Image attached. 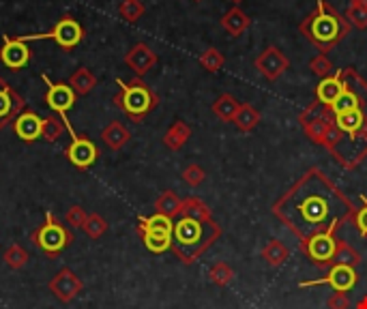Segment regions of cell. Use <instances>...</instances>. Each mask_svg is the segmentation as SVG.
Instances as JSON below:
<instances>
[{
    "label": "cell",
    "mask_w": 367,
    "mask_h": 309,
    "mask_svg": "<svg viewBox=\"0 0 367 309\" xmlns=\"http://www.w3.org/2000/svg\"><path fill=\"white\" fill-rule=\"evenodd\" d=\"M262 258H265V262L269 264V267L277 269V267H282V264L288 262V258H290V249L284 245L282 240L273 238V240H269L267 245L262 247Z\"/></svg>",
    "instance_id": "cell-24"
},
{
    "label": "cell",
    "mask_w": 367,
    "mask_h": 309,
    "mask_svg": "<svg viewBox=\"0 0 367 309\" xmlns=\"http://www.w3.org/2000/svg\"><path fill=\"white\" fill-rule=\"evenodd\" d=\"M64 154H67V159L80 168V170H86L91 168L95 161H97V146L93 140H89L86 136H78V134H71V144L67 146V150H64Z\"/></svg>",
    "instance_id": "cell-17"
},
{
    "label": "cell",
    "mask_w": 367,
    "mask_h": 309,
    "mask_svg": "<svg viewBox=\"0 0 367 309\" xmlns=\"http://www.w3.org/2000/svg\"><path fill=\"white\" fill-rule=\"evenodd\" d=\"M64 134V125L58 116H48L43 118V125H41V138L46 142H56L60 136Z\"/></svg>",
    "instance_id": "cell-35"
},
{
    "label": "cell",
    "mask_w": 367,
    "mask_h": 309,
    "mask_svg": "<svg viewBox=\"0 0 367 309\" xmlns=\"http://www.w3.org/2000/svg\"><path fill=\"white\" fill-rule=\"evenodd\" d=\"M84 232L89 234L91 238H101L107 232V222H105V219L99 213H91L89 217H86Z\"/></svg>",
    "instance_id": "cell-37"
},
{
    "label": "cell",
    "mask_w": 367,
    "mask_h": 309,
    "mask_svg": "<svg viewBox=\"0 0 367 309\" xmlns=\"http://www.w3.org/2000/svg\"><path fill=\"white\" fill-rule=\"evenodd\" d=\"M3 258H5V264L9 269H13V271H19V269H24L26 264H28V251L21 247V245H11V247H7V251L3 254Z\"/></svg>",
    "instance_id": "cell-32"
},
{
    "label": "cell",
    "mask_w": 367,
    "mask_h": 309,
    "mask_svg": "<svg viewBox=\"0 0 367 309\" xmlns=\"http://www.w3.org/2000/svg\"><path fill=\"white\" fill-rule=\"evenodd\" d=\"M230 3H234V5H241V3H243V0H230Z\"/></svg>",
    "instance_id": "cell-44"
},
{
    "label": "cell",
    "mask_w": 367,
    "mask_h": 309,
    "mask_svg": "<svg viewBox=\"0 0 367 309\" xmlns=\"http://www.w3.org/2000/svg\"><path fill=\"white\" fill-rule=\"evenodd\" d=\"M138 232L142 236L144 247L150 254H163L172 249V232H174V222L165 215H150L138 219Z\"/></svg>",
    "instance_id": "cell-6"
},
{
    "label": "cell",
    "mask_w": 367,
    "mask_h": 309,
    "mask_svg": "<svg viewBox=\"0 0 367 309\" xmlns=\"http://www.w3.org/2000/svg\"><path fill=\"white\" fill-rule=\"evenodd\" d=\"M337 242H339V238L335 234L325 232V234H316L310 240L301 242V247H303V251L307 254V258L314 264L325 267V264H333V256H335V249H337Z\"/></svg>",
    "instance_id": "cell-12"
},
{
    "label": "cell",
    "mask_w": 367,
    "mask_h": 309,
    "mask_svg": "<svg viewBox=\"0 0 367 309\" xmlns=\"http://www.w3.org/2000/svg\"><path fill=\"white\" fill-rule=\"evenodd\" d=\"M69 86L75 91V95H91L95 91V86H97V78L91 69H86V67H80L71 73L69 78Z\"/></svg>",
    "instance_id": "cell-25"
},
{
    "label": "cell",
    "mask_w": 367,
    "mask_h": 309,
    "mask_svg": "<svg viewBox=\"0 0 367 309\" xmlns=\"http://www.w3.org/2000/svg\"><path fill=\"white\" fill-rule=\"evenodd\" d=\"M208 279L215 285H228L234 279V269L230 267L228 262H224V260L222 262H215L213 267H211V271H208Z\"/></svg>",
    "instance_id": "cell-34"
},
{
    "label": "cell",
    "mask_w": 367,
    "mask_h": 309,
    "mask_svg": "<svg viewBox=\"0 0 367 309\" xmlns=\"http://www.w3.org/2000/svg\"><path fill=\"white\" fill-rule=\"evenodd\" d=\"M343 91H346V82H343V69H339L333 76L320 80L316 86V101L331 107Z\"/></svg>",
    "instance_id": "cell-20"
},
{
    "label": "cell",
    "mask_w": 367,
    "mask_h": 309,
    "mask_svg": "<svg viewBox=\"0 0 367 309\" xmlns=\"http://www.w3.org/2000/svg\"><path fill=\"white\" fill-rule=\"evenodd\" d=\"M253 64H256L258 73H260L265 80L275 82L277 78H282L286 73V69L290 67V60L277 46H267L265 52L256 56Z\"/></svg>",
    "instance_id": "cell-11"
},
{
    "label": "cell",
    "mask_w": 367,
    "mask_h": 309,
    "mask_svg": "<svg viewBox=\"0 0 367 309\" xmlns=\"http://www.w3.org/2000/svg\"><path fill=\"white\" fill-rule=\"evenodd\" d=\"M198 60H200V64H202V69H206V71H211V73L222 71L224 62H226L224 54H222L217 48H208L206 52H202V56H200Z\"/></svg>",
    "instance_id": "cell-36"
},
{
    "label": "cell",
    "mask_w": 367,
    "mask_h": 309,
    "mask_svg": "<svg viewBox=\"0 0 367 309\" xmlns=\"http://www.w3.org/2000/svg\"><path fill=\"white\" fill-rule=\"evenodd\" d=\"M181 209H183V200L174 191H163L155 200V213L165 215L170 219L181 217Z\"/></svg>",
    "instance_id": "cell-27"
},
{
    "label": "cell",
    "mask_w": 367,
    "mask_h": 309,
    "mask_svg": "<svg viewBox=\"0 0 367 309\" xmlns=\"http://www.w3.org/2000/svg\"><path fill=\"white\" fill-rule=\"evenodd\" d=\"M355 204L329 176L312 168L273 204V215L301 242L316 234H335L355 217Z\"/></svg>",
    "instance_id": "cell-1"
},
{
    "label": "cell",
    "mask_w": 367,
    "mask_h": 309,
    "mask_svg": "<svg viewBox=\"0 0 367 309\" xmlns=\"http://www.w3.org/2000/svg\"><path fill=\"white\" fill-rule=\"evenodd\" d=\"M48 288L60 303H71L84 290V283L71 269L64 267L50 279Z\"/></svg>",
    "instance_id": "cell-14"
},
{
    "label": "cell",
    "mask_w": 367,
    "mask_h": 309,
    "mask_svg": "<svg viewBox=\"0 0 367 309\" xmlns=\"http://www.w3.org/2000/svg\"><path fill=\"white\" fill-rule=\"evenodd\" d=\"M191 138V127L185 121H174L163 134V144L170 150H181Z\"/></svg>",
    "instance_id": "cell-23"
},
{
    "label": "cell",
    "mask_w": 367,
    "mask_h": 309,
    "mask_svg": "<svg viewBox=\"0 0 367 309\" xmlns=\"http://www.w3.org/2000/svg\"><path fill=\"white\" fill-rule=\"evenodd\" d=\"M346 19L355 28H367V0H352L346 11Z\"/></svg>",
    "instance_id": "cell-33"
},
{
    "label": "cell",
    "mask_w": 367,
    "mask_h": 309,
    "mask_svg": "<svg viewBox=\"0 0 367 309\" xmlns=\"http://www.w3.org/2000/svg\"><path fill=\"white\" fill-rule=\"evenodd\" d=\"M13 131L15 136L21 140V142H35L41 138V125H43V118L33 112V109H24L13 123Z\"/></svg>",
    "instance_id": "cell-19"
},
{
    "label": "cell",
    "mask_w": 367,
    "mask_h": 309,
    "mask_svg": "<svg viewBox=\"0 0 367 309\" xmlns=\"http://www.w3.org/2000/svg\"><path fill=\"white\" fill-rule=\"evenodd\" d=\"M298 123H301V127H303V131H305V136L312 142L325 146L327 131H329L331 125H335V114L331 112L329 105H322V103L314 101L298 114Z\"/></svg>",
    "instance_id": "cell-7"
},
{
    "label": "cell",
    "mask_w": 367,
    "mask_h": 309,
    "mask_svg": "<svg viewBox=\"0 0 367 309\" xmlns=\"http://www.w3.org/2000/svg\"><path fill=\"white\" fill-rule=\"evenodd\" d=\"M183 217H191V219H198V222H211L213 213L208 209V204L200 197H185L183 200V209H181Z\"/></svg>",
    "instance_id": "cell-28"
},
{
    "label": "cell",
    "mask_w": 367,
    "mask_h": 309,
    "mask_svg": "<svg viewBox=\"0 0 367 309\" xmlns=\"http://www.w3.org/2000/svg\"><path fill=\"white\" fill-rule=\"evenodd\" d=\"M101 140L110 150H120L123 146H127L129 140H132V131H129L123 123L114 121L101 131Z\"/></svg>",
    "instance_id": "cell-21"
},
{
    "label": "cell",
    "mask_w": 367,
    "mask_h": 309,
    "mask_svg": "<svg viewBox=\"0 0 367 309\" xmlns=\"http://www.w3.org/2000/svg\"><path fill=\"white\" fill-rule=\"evenodd\" d=\"M329 309H350V299L346 292H333L327 301Z\"/></svg>",
    "instance_id": "cell-42"
},
{
    "label": "cell",
    "mask_w": 367,
    "mask_h": 309,
    "mask_svg": "<svg viewBox=\"0 0 367 309\" xmlns=\"http://www.w3.org/2000/svg\"><path fill=\"white\" fill-rule=\"evenodd\" d=\"M43 82L48 84V93H46V103L54 109V112L58 114L60 121H67V112L75 105V91L64 82H56L52 84L48 80V76H43Z\"/></svg>",
    "instance_id": "cell-13"
},
{
    "label": "cell",
    "mask_w": 367,
    "mask_h": 309,
    "mask_svg": "<svg viewBox=\"0 0 367 309\" xmlns=\"http://www.w3.org/2000/svg\"><path fill=\"white\" fill-rule=\"evenodd\" d=\"M193 3H202V0H193Z\"/></svg>",
    "instance_id": "cell-45"
},
{
    "label": "cell",
    "mask_w": 367,
    "mask_h": 309,
    "mask_svg": "<svg viewBox=\"0 0 367 309\" xmlns=\"http://www.w3.org/2000/svg\"><path fill=\"white\" fill-rule=\"evenodd\" d=\"M204 179H206V172H204V168L198 166V164H191V166H187V168L183 170V181H185L189 187L202 185Z\"/></svg>",
    "instance_id": "cell-39"
},
{
    "label": "cell",
    "mask_w": 367,
    "mask_h": 309,
    "mask_svg": "<svg viewBox=\"0 0 367 309\" xmlns=\"http://www.w3.org/2000/svg\"><path fill=\"white\" fill-rule=\"evenodd\" d=\"M0 60L7 69L19 71L21 67H26L30 60V48L26 46L19 37H3V50H0Z\"/></svg>",
    "instance_id": "cell-16"
},
{
    "label": "cell",
    "mask_w": 367,
    "mask_h": 309,
    "mask_svg": "<svg viewBox=\"0 0 367 309\" xmlns=\"http://www.w3.org/2000/svg\"><path fill=\"white\" fill-rule=\"evenodd\" d=\"M361 202H363V206L355 211L352 222H355V226L359 228L361 236L367 238V197H365V195H361Z\"/></svg>",
    "instance_id": "cell-40"
},
{
    "label": "cell",
    "mask_w": 367,
    "mask_h": 309,
    "mask_svg": "<svg viewBox=\"0 0 367 309\" xmlns=\"http://www.w3.org/2000/svg\"><path fill=\"white\" fill-rule=\"evenodd\" d=\"M116 82L120 86V91L114 97V103L134 123H142L144 116H148L157 107L159 97L144 84L142 78H134L132 82H127V84L123 80H116Z\"/></svg>",
    "instance_id": "cell-4"
},
{
    "label": "cell",
    "mask_w": 367,
    "mask_h": 309,
    "mask_svg": "<svg viewBox=\"0 0 367 309\" xmlns=\"http://www.w3.org/2000/svg\"><path fill=\"white\" fill-rule=\"evenodd\" d=\"M220 236L222 228L215 219L198 222V219L181 215L174 222V232H172V251L183 264H193L215 240H220Z\"/></svg>",
    "instance_id": "cell-3"
},
{
    "label": "cell",
    "mask_w": 367,
    "mask_h": 309,
    "mask_svg": "<svg viewBox=\"0 0 367 309\" xmlns=\"http://www.w3.org/2000/svg\"><path fill=\"white\" fill-rule=\"evenodd\" d=\"M359 281V275L355 271V267H348V264H333L331 271L320 277V279H312V281H301V288H312V285H331L335 292H350Z\"/></svg>",
    "instance_id": "cell-10"
},
{
    "label": "cell",
    "mask_w": 367,
    "mask_h": 309,
    "mask_svg": "<svg viewBox=\"0 0 367 309\" xmlns=\"http://www.w3.org/2000/svg\"><path fill=\"white\" fill-rule=\"evenodd\" d=\"M30 240L48 258H56L73 242V232L64 224H60L54 213H48L46 222H43L37 230H33Z\"/></svg>",
    "instance_id": "cell-5"
},
{
    "label": "cell",
    "mask_w": 367,
    "mask_h": 309,
    "mask_svg": "<svg viewBox=\"0 0 367 309\" xmlns=\"http://www.w3.org/2000/svg\"><path fill=\"white\" fill-rule=\"evenodd\" d=\"M355 309H367V297H363V299L355 305Z\"/></svg>",
    "instance_id": "cell-43"
},
{
    "label": "cell",
    "mask_w": 367,
    "mask_h": 309,
    "mask_svg": "<svg viewBox=\"0 0 367 309\" xmlns=\"http://www.w3.org/2000/svg\"><path fill=\"white\" fill-rule=\"evenodd\" d=\"M239 107H241L239 101H236L230 93H224V95H220L217 99H215L213 114L217 116L220 121H224V123H232L236 112H239Z\"/></svg>",
    "instance_id": "cell-26"
},
{
    "label": "cell",
    "mask_w": 367,
    "mask_h": 309,
    "mask_svg": "<svg viewBox=\"0 0 367 309\" xmlns=\"http://www.w3.org/2000/svg\"><path fill=\"white\" fill-rule=\"evenodd\" d=\"M125 64L136 73V78H142L157 64V54L150 50L146 43H136V46L125 54Z\"/></svg>",
    "instance_id": "cell-18"
},
{
    "label": "cell",
    "mask_w": 367,
    "mask_h": 309,
    "mask_svg": "<svg viewBox=\"0 0 367 309\" xmlns=\"http://www.w3.org/2000/svg\"><path fill=\"white\" fill-rule=\"evenodd\" d=\"M310 69H312V73L318 76L320 80H325V78H329V76L335 73V71H333V62L329 60L327 54H318L316 58H312Z\"/></svg>",
    "instance_id": "cell-38"
},
{
    "label": "cell",
    "mask_w": 367,
    "mask_h": 309,
    "mask_svg": "<svg viewBox=\"0 0 367 309\" xmlns=\"http://www.w3.org/2000/svg\"><path fill=\"white\" fill-rule=\"evenodd\" d=\"M251 26V19L247 17V13L241 7L230 9L224 17H222V28L232 35V37H241L247 28Z\"/></svg>",
    "instance_id": "cell-22"
},
{
    "label": "cell",
    "mask_w": 367,
    "mask_h": 309,
    "mask_svg": "<svg viewBox=\"0 0 367 309\" xmlns=\"http://www.w3.org/2000/svg\"><path fill=\"white\" fill-rule=\"evenodd\" d=\"M329 150L343 168H357L367 157V129L359 134H341L339 131V140Z\"/></svg>",
    "instance_id": "cell-8"
},
{
    "label": "cell",
    "mask_w": 367,
    "mask_h": 309,
    "mask_svg": "<svg viewBox=\"0 0 367 309\" xmlns=\"http://www.w3.org/2000/svg\"><path fill=\"white\" fill-rule=\"evenodd\" d=\"M86 211L82 209V206H71L69 211H67V224L71 226V228H84V224H86Z\"/></svg>",
    "instance_id": "cell-41"
},
{
    "label": "cell",
    "mask_w": 367,
    "mask_h": 309,
    "mask_svg": "<svg viewBox=\"0 0 367 309\" xmlns=\"http://www.w3.org/2000/svg\"><path fill=\"white\" fill-rule=\"evenodd\" d=\"M359 262H361V254L350 245V242L339 240L335 256H333V264H348V267H357Z\"/></svg>",
    "instance_id": "cell-30"
},
{
    "label": "cell",
    "mask_w": 367,
    "mask_h": 309,
    "mask_svg": "<svg viewBox=\"0 0 367 309\" xmlns=\"http://www.w3.org/2000/svg\"><path fill=\"white\" fill-rule=\"evenodd\" d=\"M24 43L28 41H37V39H54L60 48L64 50H73L78 43L84 39V28L80 26V21H75L71 15H64L62 19L56 21V26L50 33H43V35H24L19 37Z\"/></svg>",
    "instance_id": "cell-9"
},
{
    "label": "cell",
    "mask_w": 367,
    "mask_h": 309,
    "mask_svg": "<svg viewBox=\"0 0 367 309\" xmlns=\"http://www.w3.org/2000/svg\"><path fill=\"white\" fill-rule=\"evenodd\" d=\"M146 13V7L142 0H123L118 5V15L129 21V24H136V21Z\"/></svg>",
    "instance_id": "cell-31"
},
{
    "label": "cell",
    "mask_w": 367,
    "mask_h": 309,
    "mask_svg": "<svg viewBox=\"0 0 367 309\" xmlns=\"http://www.w3.org/2000/svg\"><path fill=\"white\" fill-rule=\"evenodd\" d=\"M26 109V101L15 88L0 78V129H5Z\"/></svg>",
    "instance_id": "cell-15"
},
{
    "label": "cell",
    "mask_w": 367,
    "mask_h": 309,
    "mask_svg": "<svg viewBox=\"0 0 367 309\" xmlns=\"http://www.w3.org/2000/svg\"><path fill=\"white\" fill-rule=\"evenodd\" d=\"M298 28L312 46L320 50V54H327L350 33V21L327 0H318L316 9L301 21Z\"/></svg>",
    "instance_id": "cell-2"
},
{
    "label": "cell",
    "mask_w": 367,
    "mask_h": 309,
    "mask_svg": "<svg viewBox=\"0 0 367 309\" xmlns=\"http://www.w3.org/2000/svg\"><path fill=\"white\" fill-rule=\"evenodd\" d=\"M241 131H253L260 123V112L251 105V103H241L239 112H236L234 121H232Z\"/></svg>",
    "instance_id": "cell-29"
}]
</instances>
